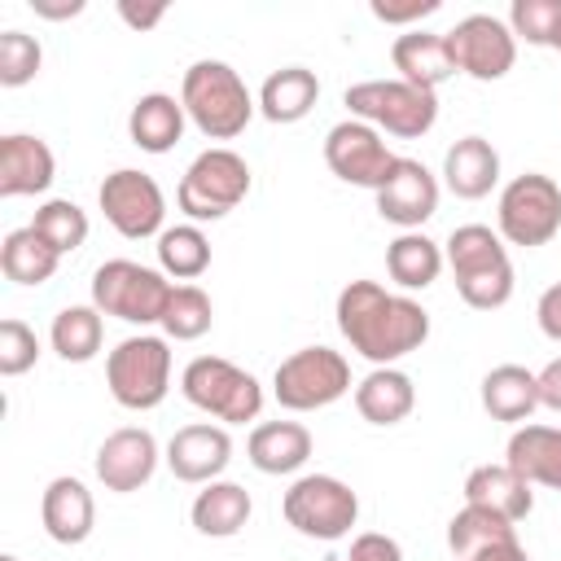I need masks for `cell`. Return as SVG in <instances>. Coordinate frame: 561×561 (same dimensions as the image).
Instances as JSON below:
<instances>
[{
    "label": "cell",
    "instance_id": "1",
    "mask_svg": "<svg viewBox=\"0 0 561 561\" xmlns=\"http://www.w3.org/2000/svg\"><path fill=\"white\" fill-rule=\"evenodd\" d=\"M337 329L355 355L390 368L394 359L421 351V342L430 337V311L416 298L390 294L377 280H351L337 294Z\"/></svg>",
    "mask_w": 561,
    "mask_h": 561
},
{
    "label": "cell",
    "instance_id": "2",
    "mask_svg": "<svg viewBox=\"0 0 561 561\" xmlns=\"http://www.w3.org/2000/svg\"><path fill=\"white\" fill-rule=\"evenodd\" d=\"M180 105L188 114V123L206 136V140H232L250 127L259 101L250 96L245 79L228 66V61H215V57H202L184 70V83H180Z\"/></svg>",
    "mask_w": 561,
    "mask_h": 561
},
{
    "label": "cell",
    "instance_id": "3",
    "mask_svg": "<svg viewBox=\"0 0 561 561\" xmlns=\"http://www.w3.org/2000/svg\"><path fill=\"white\" fill-rule=\"evenodd\" d=\"M342 105L351 118L377 127L381 136L399 140H421L438 123V96L425 88H412L403 79H364L342 92Z\"/></svg>",
    "mask_w": 561,
    "mask_h": 561
},
{
    "label": "cell",
    "instance_id": "4",
    "mask_svg": "<svg viewBox=\"0 0 561 561\" xmlns=\"http://www.w3.org/2000/svg\"><path fill=\"white\" fill-rule=\"evenodd\" d=\"M180 390H184V399L197 412H206V416H215L224 425H245V421H259V412H263V386H259V377L245 373V368H237L224 355H197V359H188L184 373H180Z\"/></svg>",
    "mask_w": 561,
    "mask_h": 561
},
{
    "label": "cell",
    "instance_id": "5",
    "mask_svg": "<svg viewBox=\"0 0 561 561\" xmlns=\"http://www.w3.org/2000/svg\"><path fill=\"white\" fill-rule=\"evenodd\" d=\"M171 276L162 267H145L131 259H110L92 272V307L101 316L127 320V324H162L171 302Z\"/></svg>",
    "mask_w": 561,
    "mask_h": 561
},
{
    "label": "cell",
    "instance_id": "6",
    "mask_svg": "<svg viewBox=\"0 0 561 561\" xmlns=\"http://www.w3.org/2000/svg\"><path fill=\"white\" fill-rule=\"evenodd\" d=\"M245 193H250L245 158L228 145H210L188 162V171L175 188V206L193 224H206V219H224L228 210H237L245 202Z\"/></svg>",
    "mask_w": 561,
    "mask_h": 561
},
{
    "label": "cell",
    "instance_id": "7",
    "mask_svg": "<svg viewBox=\"0 0 561 561\" xmlns=\"http://www.w3.org/2000/svg\"><path fill=\"white\" fill-rule=\"evenodd\" d=\"M105 386H110L114 403L127 408V412L158 408L171 390V346H167V337H153V333L123 337L105 355Z\"/></svg>",
    "mask_w": 561,
    "mask_h": 561
},
{
    "label": "cell",
    "instance_id": "8",
    "mask_svg": "<svg viewBox=\"0 0 561 561\" xmlns=\"http://www.w3.org/2000/svg\"><path fill=\"white\" fill-rule=\"evenodd\" d=\"M285 522L302 535V539H320V543H337L351 535V526L359 522V495L333 478V473H302L294 478V486L280 500Z\"/></svg>",
    "mask_w": 561,
    "mask_h": 561
},
{
    "label": "cell",
    "instance_id": "9",
    "mask_svg": "<svg viewBox=\"0 0 561 561\" xmlns=\"http://www.w3.org/2000/svg\"><path fill=\"white\" fill-rule=\"evenodd\" d=\"M495 232L508 241V245H522V250H535V245H548L557 232H561V184L543 171H526V175H513L504 188H500V206H495Z\"/></svg>",
    "mask_w": 561,
    "mask_h": 561
},
{
    "label": "cell",
    "instance_id": "10",
    "mask_svg": "<svg viewBox=\"0 0 561 561\" xmlns=\"http://www.w3.org/2000/svg\"><path fill=\"white\" fill-rule=\"evenodd\" d=\"M351 390V364L342 351L329 346H302L285 355L272 373V394L289 412H316L337 403Z\"/></svg>",
    "mask_w": 561,
    "mask_h": 561
},
{
    "label": "cell",
    "instance_id": "11",
    "mask_svg": "<svg viewBox=\"0 0 561 561\" xmlns=\"http://www.w3.org/2000/svg\"><path fill=\"white\" fill-rule=\"evenodd\" d=\"M101 215L105 224L127 237V241H145V237H162V219H167V197L158 188V180L149 171L136 167H118L101 180L96 188Z\"/></svg>",
    "mask_w": 561,
    "mask_h": 561
},
{
    "label": "cell",
    "instance_id": "12",
    "mask_svg": "<svg viewBox=\"0 0 561 561\" xmlns=\"http://www.w3.org/2000/svg\"><path fill=\"white\" fill-rule=\"evenodd\" d=\"M447 53L456 61V75H469L478 83H495L517 61V35L495 13H469L451 31H443Z\"/></svg>",
    "mask_w": 561,
    "mask_h": 561
},
{
    "label": "cell",
    "instance_id": "13",
    "mask_svg": "<svg viewBox=\"0 0 561 561\" xmlns=\"http://www.w3.org/2000/svg\"><path fill=\"white\" fill-rule=\"evenodd\" d=\"M394 158L399 153L386 149L381 131L368 127V123H359V118H342L324 136V162H329V171L342 184H355V188H373L377 193L381 180L390 175Z\"/></svg>",
    "mask_w": 561,
    "mask_h": 561
},
{
    "label": "cell",
    "instance_id": "14",
    "mask_svg": "<svg viewBox=\"0 0 561 561\" xmlns=\"http://www.w3.org/2000/svg\"><path fill=\"white\" fill-rule=\"evenodd\" d=\"M438 210V175L416 158H394L390 175L377 188V215L403 232H421V224Z\"/></svg>",
    "mask_w": 561,
    "mask_h": 561
},
{
    "label": "cell",
    "instance_id": "15",
    "mask_svg": "<svg viewBox=\"0 0 561 561\" xmlns=\"http://www.w3.org/2000/svg\"><path fill=\"white\" fill-rule=\"evenodd\" d=\"M92 469L105 491H118V495L140 491L158 469V438L140 425H123V430L105 434V443L92 456Z\"/></svg>",
    "mask_w": 561,
    "mask_h": 561
},
{
    "label": "cell",
    "instance_id": "16",
    "mask_svg": "<svg viewBox=\"0 0 561 561\" xmlns=\"http://www.w3.org/2000/svg\"><path fill=\"white\" fill-rule=\"evenodd\" d=\"M232 460V438L224 425H210V421H197V425H184L171 434L167 443V469L180 478V482H215Z\"/></svg>",
    "mask_w": 561,
    "mask_h": 561
},
{
    "label": "cell",
    "instance_id": "17",
    "mask_svg": "<svg viewBox=\"0 0 561 561\" xmlns=\"http://www.w3.org/2000/svg\"><path fill=\"white\" fill-rule=\"evenodd\" d=\"M57 158L39 136L9 131L0 136V197H35L53 184Z\"/></svg>",
    "mask_w": 561,
    "mask_h": 561
},
{
    "label": "cell",
    "instance_id": "18",
    "mask_svg": "<svg viewBox=\"0 0 561 561\" xmlns=\"http://www.w3.org/2000/svg\"><path fill=\"white\" fill-rule=\"evenodd\" d=\"M39 517H44V530H48V539H53V543L75 548V543H83V539L92 535V526H96L92 491H88L79 478L61 473V478H53V482L44 486Z\"/></svg>",
    "mask_w": 561,
    "mask_h": 561
},
{
    "label": "cell",
    "instance_id": "19",
    "mask_svg": "<svg viewBox=\"0 0 561 561\" xmlns=\"http://www.w3.org/2000/svg\"><path fill=\"white\" fill-rule=\"evenodd\" d=\"M504 465L530 482V486H548L561 491V430L557 425H517L508 447H504Z\"/></svg>",
    "mask_w": 561,
    "mask_h": 561
},
{
    "label": "cell",
    "instance_id": "20",
    "mask_svg": "<svg viewBox=\"0 0 561 561\" xmlns=\"http://www.w3.org/2000/svg\"><path fill=\"white\" fill-rule=\"evenodd\" d=\"M390 61L399 70L403 83L412 88H425V92H438V83H447L456 75V61L447 53V39L438 31H403L394 44H390Z\"/></svg>",
    "mask_w": 561,
    "mask_h": 561
},
{
    "label": "cell",
    "instance_id": "21",
    "mask_svg": "<svg viewBox=\"0 0 561 561\" xmlns=\"http://www.w3.org/2000/svg\"><path fill=\"white\" fill-rule=\"evenodd\" d=\"M443 184L465 197L478 202L500 184V153L486 136H460L447 153H443Z\"/></svg>",
    "mask_w": 561,
    "mask_h": 561
},
{
    "label": "cell",
    "instance_id": "22",
    "mask_svg": "<svg viewBox=\"0 0 561 561\" xmlns=\"http://www.w3.org/2000/svg\"><path fill=\"white\" fill-rule=\"evenodd\" d=\"M245 456L259 473H298L311 456V430L298 425V421H263L250 430V443H245Z\"/></svg>",
    "mask_w": 561,
    "mask_h": 561
},
{
    "label": "cell",
    "instance_id": "23",
    "mask_svg": "<svg viewBox=\"0 0 561 561\" xmlns=\"http://www.w3.org/2000/svg\"><path fill=\"white\" fill-rule=\"evenodd\" d=\"M250 513H254L250 491H245L241 482H228V478L206 482V486L197 491L193 508H188L193 530L206 535V539H232V535H241L245 522H250Z\"/></svg>",
    "mask_w": 561,
    "mask_h": 561
},
{
    "label": "cell",
    "instance_id": "24",
    "mask_svg": "<svg viewBox=\"0 0 561 561\" xmlns=\"http://www.w3.org/2000/svg\"><path fill=\"white\" fill-rule=\"evenodd\" d=\"M482 408H486L491 421L526 425L530 412L539 408V377L522 364H495L482 377Z\"/></svg>",
    "mask_w": 561,
    "mask_h": 561
},
{
    "label": "cell",
    "instance_id": "25",
    "mask_svg": "<svg viewBox=\"0 0 561 561\" xmlns=\"http://www.w3.org/2000/svg\"><path fill=\"white\" fill-rule=\"evenodd\" d=\"M184 123H188V114H184V105L175 96L145 92L127 114V136L145 153H171L180 145V136H184Z\"/></svg>",
    "mask_w": 561,
    "mask_h": 561
},
{
    "label": "cell",
    "instance_id": "26",
    "mask_svg": "<svg viewBox=\"0 0 561 561\" xmlns=\"http://www.w3.org/2000/svg\"><path fill=\"white\" fill-rule=\"evenodd\" d=\"M355 408L368 425H399L412 416L416 408V386L403 368H373L359 386H355Z\"/></svg>",
    "mask_w": 561,
    "mask_h": 561
},
{
    "label": "cell",
    "instance_id": "27",
    "mask_svg": "<svg viewBox=\"0 0 561 561\" xmlns=\"http://www.w3.org/2000/svg\"><path fill=\"white\" fill-rule=\"evenodd\" d=\"M465 504H478V508H491V513H500L508 522H522L535 508V491H530V482H522L500 460V465L469 469V478H465Z\"/></svg>",
    "mask_w": 561,
    "mask_h": 561
},
{
    "label": "cell",
    "instance_id": "28",
    "mask_svg": "<svg viewBox=\"0 0 561 561\" xmlns=\"http://www.w3.org/2000/svg\"><path fill=\"white\" fill-rule=\"evenodd\" d=\"M316 101H320V79L307 66H280L259 88V114L267 123H298L316 110Z\"/></svg>",
    "mask_w": 561,
    "mask_h": 561
},
{
    "label": "cell",
    "instance_id": "29",
    "mask_svg": "<svg viewBox=\"0 0 561 561\" xmlns=\"http://www.w3.org/2000/svg\"><path fill=\"white\" fill-rule=\"evenodd\" d=\"M57 263H61V254L31 224L4 232V241H0V272L13 285H44V280H53Z\"/></svg>",
    "mask_w": 561,
    "mask_h": 561
},
{
    "label": "cell",
    "instance_id": "30",
    "mask_svg": "<svg viewBox=\"0 0 561 561\" xmlns=\"http://www.w3.org/2000/svg\"><path fill=\"white\" fill-rule=\"evenodd\" d=\"M386 272L399 289H430L443 272V245L425 232H399L386 245Z\"/></svg>",
    "mask_w": 561,
    "mask_h": 561
},
{
    "label": "cell",
    "instance_id": "31",
    "mask_svg": "<svg viewBox=\"0 0 561 561\" xmlns=\"http://www.w3.org/2000/svg\"><path fill=\"white\" fill-rule=\"evenodd\" d=\"M101 337H105V320L92 302H70L53 316V329H48V342L53 351L66 359V364H88L96 359L101 351Z\"/></svg>",
    "mask_w": 561,
    "mask_h": 561
},
{
    "label": "cell",
    "instance_id": "32",
    "mask_svg": "<svg viewBox=\"0 0 561 561\" xmlns=\"http://www.w3.org/2000/svg\"><path fill=\"white\" fill-rule=\"evenodd\" d=\"M508 259V245H504V237L495 232V228H486V224H460V228H451V237L443 241V263L451 267V276L460 280V276H473V272H486V267H495V263H504Z\"/></svg>",
    "mask_w": 561,
    "mask_h": 561
},
{
    "label": "cell",
    "instance_id": "33",
    "mask_svg": "<svg viewBox=\"0 0 561 561\" xmlns=\"http://www.w3.org/2000/svg\"><path fill=\"white\" fill-rule=\"evenodd\" d=\"M504 539H517V522L491 513V508H478V504H465L451 522H447V548L456 552V561L491 548V543H504Z\"/></svg>",
    "mask_w": 561,
    "mask_h": 561
},
{
    "label": "cell",
    "instance_id": "34",
    "mask_svg": "<svg viewBox=\"0 0 561 561\" xmlns=\"http://www.w3.org/2000/svg\"><path fill=\"white\" fill-rule=\"evenodd\" d=\"M158 267L175 280H197L210 267V241L197 224H175L162 228L158 237Z\"/></svg>",
    "mask_w": 561,
    "mask_h": 561
},
{
    "label": "cell",
    "instance_id": "35",
    "mask_svg": "<svg viewBox=\"0 0 561 561\" xmlns=\"http://www.w3.org/2000/svg\"><path fill=\"white\" fill-rule=\"evenodd\" d=\"M31 228H35L57 254H75V250L88 241V210H79L70 197H48V202L35 210Z\"/></svg>",
    "mask_w": 561,
    "mask_h": 561
},
{
    "label": "cell",
    "instance_id": "36",
    "mask_svg": "<svg viewBox=\"0 0 561 561\" xmlns=\"http://www.w3.org/2000/svg\"><path fill=\"white\" fill-rule=\"evenodd\" d=\"M210 320H215V307H210L206 289H197V285H175L171 289V302H167V316H162L167 337L197 342V337L210 333Z\"/></svg>",
    "mask_w": 561,
    "mask_h": 561
},
{
    "label": "cell",
    "instance_id": "37",
    "mask_svg": "<svg viewBox=\"0 0 561 561\" xmlns=\"http://www.w3.org/2000/svg\"><path fill=\"white\" fill-rule=\"evenodd\" d=\"M508 31L535 48H552L557 31H561V0H513Z\"/></svg>",
    "mask_w": 561,
    "mask_h": 561
},
{
    "label": "cell",
    "instance_id": "38",
    "mask_svg": "<svg viewBox=\"0 0 561 561\" xmlns=\"http://www.w3.org/2000/svg\"><path fill=\"white\" fill-rule=\"evenodd\" d=\"M44 66V48L35 35L26 31H4L0 35V88H22L39 75Z\"/></svg>",
    "mask_w": 561,
    "mask_h": 561
},
{
    "label": "cell",
    "instance_id": "39",
    "mask_svg": "<svg viewBox=\"0 0 561 561\" xmlns=\"http://www.w3.org/2000/svg\"><path fill=\"white\" fill-rule=\"evenodd\" d=\"M456 294L465 298V307L473 311H500L508 298H513V263H495L486 272H473V276H460L456 280Z\"/></svg>",
    "mask_w": 561,
    "mask_h": 561
},
{
    "label": "cell",
    "instance_id": "40",
    "mask_svg": "<svg viewBox=\"0 0 561 561\" xmlns=\"http://www.w3.org/2000/svg\"><path fill=\"white\" fill-rule=\"evenodd\" d=\"M35 359H39V337H35V329H31L26 320L9 316V320L0 324V373H4V377H22V373L35 368Z\"/></svg>",
    "mask_w": 561,
    "mask_h": 561
},
{
    "label": "cell",
    "instance_id": "41",
    "mask_svg": "<svg viewBox=\"0 0 561 561\" xmlns=\"http://www.w3.org/2000/svg\"><path fill=\"white\" fill-rule=\"evenodd\" d=\"M346 561H403V548H399V539H390L381 530H364L351 539Z\"/></svg>",
    "mask_w": 561,
    "mask_h": 561
},
{
    "label": "cell",
    "instance_id": "42",
    "mask_svg": "<svg viewBox=\"0 0 561 561\" xmlns=\"http://www.w3.org/2000/svg\"><path fill=\"white\" fill-rule=\"evenodd\" d=\"M368 9H373L377 22H386V26H403V22H421V18L438 13V0H412V4H381V0H373Z\"/></svg>",
    "mask_w": 561,
    "mask_h": 561
},
{
    "label": "cell",
    "instance_id": "43",
    "mask_svg": "<svg viewBox=\"0 0 561 561\" xmlns=\"http://www.w3.org/2000/svg\"><path fill=\"white\" fill-rule=\"evenodd\" d=\"M535 320H539V333H543V337L561 342V280L548 285V289L539 294V302H535Z\"/></svg>",
    "mask_w": 561,
    "mask_h": 561
},
{
    "label": "cell",
    "instance_id": "44",
    "mask_svg": "<svg viewBox=\"0 0 561 561\" xmlns=\"http://www.w3.org/2000/svg\"><path fill=\"white\" fill-rule=\"evenodd\" d=\"M118 18H123L131 31H153V26L167 18V4H131V0H123V4H118Z\"/></svg>",
    "mask_w": 561,
    "mask_h": 561
},
{
    "label": "cell",
    "instance_id": "45",
    "mask_svg": "<svg viewBox=\"0 0 561 561\" xmlns=\"http://www.w3.org/2000/svg\"><path fill=\"white\" fill-rule=\"evenodd\" d=\"M535 377H539V408L561 412V355H557V359H548Z\"/></svg>",
    "mask_w": 561,
    "mask_h": 561
},
{
    "label": "cell",
    "instance_id": "46",
    "mask_svg": "<svg viewBox=\"0 0 561 561\" xmlns=\"http://www.w3.org/2000/svg\"><path fill=\"white\" fill-rule=\"evenodd\" d=\"M465 561H530V557H526L522 539H504V543H491V548H482V552H473Z\"/></svg>",
    "mask_w": 561,
    "mask_h": 561
},
{
    "label": "cell",
    "instance_id": "47",
    "mask_svg": "<svg viewBox=\"0 0 561 561\" xmlns=\"http://www.w3.org/2000/svg\"><path fill=\"white\" fill-rule=\"evenodd\" d=\"M31 9L39 13V18H48V22H66V18H79L83 13V0H31Z\"/></svg>",
    "mask_w": 561,
    "mask_h": 561
},
{
    "label": "cell",
    "instance_id": "48",
    "mask_svg": "<svg viewBox=\"0 0 561 561\" xmlns=\"http://www.w3.org/2000/svg\"><path fill=\"white\" fill-rule=\"evenodd\" d=\"M0 561H18V557H13V552H4V557H0Z\"/></svg>",
    "mask_w": 561,
    "mask_h": 561
},
{
    "label": "cell",
    "instance_id": "49",
    "mask_svg": "<svg viewBox=\"0 0 561 561\" xmlns=\"http://www.w3.org/2000/svg\"><path fill=\"white\" fill-rule=\"evenodd\" d=\"M552 48H557V53H561V31H557V44H552Z\"/></svg>",
    "mask_w": 561,
    "mask_h": 561
}]
</instances>
